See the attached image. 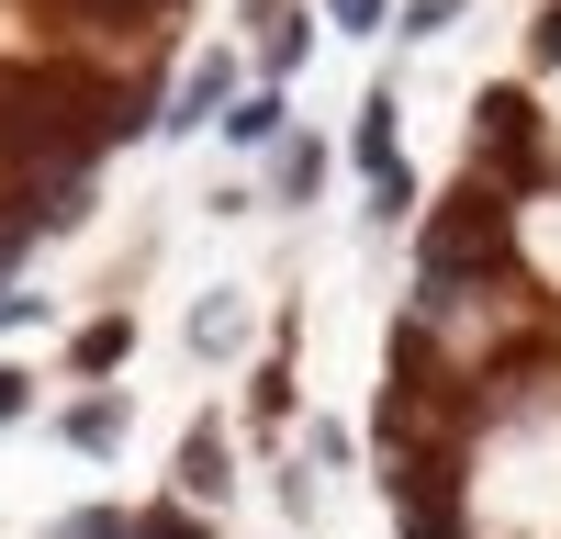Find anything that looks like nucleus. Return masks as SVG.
<instances>
[{"instance_id": "2", "label": "nucleus", "mask_w": 561, "mask_h": 539, "mask_svg": "<svg viewBox=\"0 0 561 539\" xmlns=\"http://www.w3.org/2000/svg\"><path fill=\"white\" fill-rule=\"evenodd\" d=\"M180 483H192V494H225V438H214V427H192V449H180Z\"/></svg>"}, {"instance_id": "1", "label": "nucleus", "mask_w": 561, "mask_h": 539, "mask_svg": "<svg viewBox=\"0 0 561 539\" xmlns=\"http://www.w3.org/2000/svg\"><path fill=\"white\" fill-rule=\"evenodd\" d=\"M68 438H79V449H113V438H124V404H113V393L68 404Z\"/></svg>"}, {"instance_id": "5", "label": "nucleus", "mask_w": 561, "mask_h": 539, "mask_svg": "<svg viewBox=\"0 0 561 539\" xmlns=\"http://www.w3.org/2000/svg\"><path fill=\"white\" fill-rule=\"evenodd\" d=\"M102 359H124V314H102V326L79 337V371H102Z\"/></svg>"}, {"instance_id": "6", "label": "nucleus", "mask_w": 561, "mask_h": 539, "mask_svg": "<svg viewBox=\"0 0 561 539\" xmlns=\"http://www.w3.org/2000/svg\"><path fill=\"white\" fill-rule=\"evenodd\" d=\"M135 539H203L192 517H135Z\"/></svg>"}, {"instance_id": "4", "label": "nucleus", "mask_w": 561, "mask_h": 539, "mask_svg": "<svg viewBox=\"0 0 561 539\" xmlns=\"http://www.w3.org/2000/svg\"><path fill=\"white\" fill-rule=\"evenodd\" d=\"M57 539H135V517H113V506H79V517H57Z\"/></svg>"}, {"instance_id": "8", "label": "nucleus", "mask_w": 561, "mask_h": 539, "mask_svg": "<svg viewBox=\"0 0 561 539\" xmlns=\"http://www.w3.org/2000/svg\"><path fill=\"white\" fill-rule=\"evenodd\" d=\"M0 416H23V371H0Z\"/></svg>"}, {"instance_id": "7", "label": "nucleus", "mask_w": 561, "mask_h": 539, "mask_svg": "<svg viewBox=\"0 0 561 539\" xmlns=\"http://www.w3.org/2000/svg\"><path fill=\"white\" fill-rule=\"evenodd\" d=\"M337 23H359V34H370V23H382V0H337Z\"/></svg>"}, {"instance_id": "3", "label": "nucleus", "mask_w": 561, "mask_h": 539, "mask_svg": "<svg viewBox=\"0 0 561 539\" xmlns=\"http://www.w3.org/2000/svg\"><path fill=\"white\" fill-rule=\"evenodd\" d=\"M225 135H237V147H270V135H280V102H270V90H259V102H237V113H225Z\"/></svg>"}]
</instances>
